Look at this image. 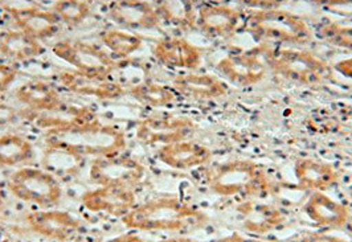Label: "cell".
<instances>
[{
    "label": "cell",
    "instance_id": "obj_1",
    "mask_svg": "<svg viewBox=\"0 0 352 242\" xmlns=\"http://www.w3.org/2000/svg\"><path fill=\"white\" fill-rule=\"evenodd\" d=\"M43 139L48 148L81 159L118 155L127 147L126 134L120 127L100 121L64 130H50L44 133Z\"/></svg>",
    "mask_w": 352,
    "mask_h": 242
},
{
    "label": "cell",
    "instance_id": "obj_2",
    "mask_svg": "<svg viewBox=\"0 0 352 242\" xmlns=\"http://www.w3.org/2000/svg\"><path fill=\"white\" fill-rule=\"evenodd\" d=\"M207 221V214L174 196H164L135 206L122 223L141 232H187Z\"/></svg>",
    "mask_w": 352,
    "mask_h": 242
},
{
    "label": "cell",
    "instance_id": "obj_3",
    "mask_svg": "<svg viewBox=\"0 0 352 242\" xmlns=\"http://www.w3.org/2000/svg\"><path fill=\"white\" fill-rule=\"evenodd\" d=\"M207 184L212 193L220 197L241 196L247 200L265 199L273 188L264 168L247 159L217 164L207 175Z\"/></svg>",
    "mask_w": 352,
    "mask_h": 242
},
{
    "label": "cell",
    "instance_id": "obj_4",
    "mask_svg": "<svg viewBox=\"0 0 352 242\" xmlns=\"http://www.w3.org/2000/svg\"><path fill=\"white\" fill-rule=\"evenodd\" d=\"M245 31L260 44L305 47L313 41V31L303 19L285 11H253L245 21Z\"/></svg>",
    "mask_w": 352,
    "mask_h": 242
},
{
    "label": "cell",
    "instance_id": "obj_5",
    "mask_svg": "<svg viewBox=\"0 0 352 242\" xmlns=\"http://www.w3.org/2000/svg\"><path fill=\"white\" fill-rule=\"evenodd\" d=\"M266 63L274 74L306 87L322 84L331 74V68L323 60L303 50H266Z\"/></svg>",
    "mask_w": 352,
    "mask_h": 242
},
{
    "label": "cell",
    "instance_id": "obj_6",
    "mask_svg": "<svg viewBox=\"0 0 352 242\" xmlns=\"http://www.w3.org/2000/svg\"><path fill=\"white\" fill-rule=\"evenodd\" d=\"M10 193L20 201L38 207L57 206L63 199V187L51 171L21 167L10 175Z\"/></svg>",
    "mask_w": 352,
    "mask_h": 242
},
{
    "label": "cell",
    "instance_id": "obj_7",
    "mask_svg": "<svg viewBox=\"0 0 352 242\" xmlns=\"http://www.w3.org/2000/svg\"><path fill=\"white\" fill-rule=\"evenodd\" d=\"M52 52L76 72L97 78H110L118 68L110 53L87 41L61 40L53 45Z\"/></svg>",
    "mask_w": 352,
    "mask_h": 242
},
{
    "label": "cell",
    "instance_id": "obj_8",
    "mask_svg": "<svg viewBox=\"0 0 352 242\" xmlns=\"http://www.w3.org/2000/svg\"><path fill=\"white\" fill-rule=\"evenodd\" d=\"M146 175V168L140 160L130 156H104L93 159L89 168V179L98 187L111 186L133 190Z\"/></svg>",
    "mask_w": 352,
    "mask_h": 242
},
{
    "label": "cell",
    "instance_id": "obj_9",
    "mask_svg": "<svg viewBox=\"0 0 352 242\" xmlns=\"http://www.w3.org/2000/svg\"><path fill=\"white\" fill-rule=\"evenodd\" d=\"M266 50L267 48H256L248 52L229 54L216 64V70L221 78L234 87L257 85L264 81L269 72Z\"/></svg>",
    "mask_w": 352,
    "mask_h": 242
},
{
    "label": "cell",
    "instance_id": "obj_10",
    "mask_svg": "<svg viewBox=\"0 0 352 242\" xmlns=\"http://www.w3.org/2000/svg\"><path fill=\"white\" fill-rule=\"evenodd\" d=\"M192 120L180 116H153L142 120L137 127V139L144 146H166L192 135Z\"/></svg>",
    "mask_w": 352,
    "mask_h": 242
},
{
    "label": "cell",
    "instance_id": "obj_11",
    "mask_svg": "<svg viewBox=\"0 0 352 242\" xmlns=\"http://www.w3.org/2000/svg\"><path fill=\"white\" fill-rule=\"evenodd\" d=\"M25 223L36 234L51 240L65 242L78 233L82 228L81 221L67 210H36L25 216Z\"/></svg>",
    "mask_w": 352,
    "mask_h": 242
},
{
    "label": "cell",
    "instance_id": "obj_12",
    "mask_svg": "<svg viewBox=\"0 0 352 242\" xmlns=\"http://www.w3.org/2000/svg\"><path fill=\"white\" fill-rule=\"evenodd\" d=\"M241 23V14L224 4H204L197 10L196 27L212 40H228L234 35Z\"/></svg>",
    "mask_w": 352,
    "mask_h": 242
},
{
    "label": "cell",
    "instance_id": "obj_13",
    "mask_svg": "<svg viewBox=\"0 0 352 242\" xmlns=\"http://www.w3.org/2000/svg\"><path fill=\"white\" fill-rule=\"evenodd\" d=\"M82 206L93 213H105L113 217H124L137 206L134 190L122 187L104 186L88 190L81 197Z\"/></svg>",
    "mask_w": 352,
    "mask_h": 242
},
{
    "label": "cell",
    "instance_id": "obj_14",
    "mask_svg": "<svg viewBox=\"0 0 352 242\" xmlns=\"http://www.w3.org/2000/svg\"><path fill=\"white\" fill-rule=\"evenodd\" d=\"M61 87L73 94L81 97H91L101 101H113L122 98L127 90L121 84L111 81L110 78H97L73 72H61L58 74Z\"/></svg>",
    "mask_w": 352,
    "mask_h": 242
},
{
    "label": "cell",
    "instance_id": "obj_15",
    "mask_svg": "<svg viewBox=\"0 0 352 242\" xmlns=\"http://www.w3.org/2000/svg\"><path fill=\"white\" fill-rule=\"evenodd\" d=\"M107 18L114 24L131 31H153L160 25L154 4L144 0H127L111 3Z\"/></svg>",
    "mask_w": 352,
    "mask_h": 242
},
{
    "label": "cell",
    "instance_id": "obj_16",
    "mask_svg": "<svg viewBox=\"0 0 352 242\" xmlns=\"http://www.w3.org/2000/svg\"><path fill=\"white\" fill-rule=\"evenodd\" d=\"M153 56L170 69L196 70L203 61L201 51L183 37H166L153 47Z\"/></svg>",
    "mask_w": 352,
    "mask_h": 242
},
{
    "label": "cell",
    "instance_id": "obj_17",
    "mask_svg": "<svg viewBox=\"0 0 352 242\" xmlns=\"http://www.w3.org/2000/svg\"><path fill=\"white\" fill-rule=\"evenodd\" d=\"M239 223L248 233L264 236L285 223L281 210L273 204H267L258 199H250L236 208Z\"/></svg>",
    "mask_w": 352,
    "mask_h": 242
},
{
    "label": "cell",
    "instance_id": "obj_18",
    "mask_svg": "<svg viewBox=\"0 0 352 242\" xmlns=\"http://www.w3.org/2000/svg\"><path fill=\"white\" fill-rule=\"evenodd\" d=\"M31 121L35 123L37 129L45 133L50 130H64L91 123L98 121V117L88 106L68 104L63 101L51 110L32 113Z\"/></svg>",
    "mask_w": 352,
    "mask_h": 242
},
{
    "label": "cell",
    "instance_id": "obj_19",
    "mask_svg": "<svg viewBox=\"0 0 352 242\" xmlns=\"http://www.w3.org/2000/svg\"><path fill=\"white\" fill-rule=\"evenodd\" d=\"M157 157L173 170L190 171L210 163L212 151L204 144L186 139L159 147Z\"/></svg>",
    "mask_w": 352,
    "mask_h": 242
},
{
    "label": "cell",
    "instance_id": "obj_20",
    "mask_svg": "<svg viewBox=\"0 0 352 242\" xmlns=\"http://www.w3.org/2000/svg\"><path fill=\"white\" fill-rule=\"evenodd\" d=\"M7 12L19 31L38 41H44L57 35L61 28V21L52 11L40 10L36 7H11L7 8Z\"/></svg>",
    "mask_w": 352,
    "mask_h": 242
},
{
    "label": "cell",
    "instance_id": "obj_21",
    "mask_svg": "<svg viewBox=\"0 0 352 242\" xmlns=\"http://www.w3.org/2000/svg\"><path fill=\"white\" fill-rule=\"evenodd\" d=\"M173 89L177 94L199 102L219 100L228 91L221 78L207 73L179 74L173 81Z\"/></svg>",
    "mask_w": 352,
    "mask_h": 242
},
{
    "label": "cell",
    "instance_id": "obj_22",
    "mask_svg": "<svg viewBox=\"0 0 352 242\" xmlns=\"http://www.w3.org/2000/svg\"><path fill=\"white\" fill-rule=\"evenodd\" d=\"M294 176L298 188L307 192H327L339 184V173L326 162L300 159L294 164Z\"/></svg>",
    "mask_w": 352,
    "mask_h": 242
},
{
    "label": "cell",
    "instance_id": "obj_23",
    "mask_svg": "<svg viewBox=\"0 0 352 242\" xmlns=\"http://www.w3.org/2000/svg\"><path fill=\"white\" fill-rule=\"evenodd\" d=\"M306 216L319 226L338 229L350 220V210L324 192H313L303 206Z\"/></svg>",
    "mask_w": 352,
    "mask_h": 242
},
{
    "label": "cell",
    "instance_id": "obj_24",
    "mask_svg": "<svg viewBox=\"0 0 352 242\" xmlns=\"http://www.w3.org/2000/svg\"><path fill=\"white\" fill-rule=\"evenodd\" d=\"M15 98L28 111H47L63 102L60 93L48 82L34 80L24 82L15 90Z\"/></svg>",
    "mask_w": 352,
    "mask_h": 242
},
{
    "label": "cell",
    "instance_id": "obj_25",
    "mask_svg": "<svg viewBox=\"0 0 352 242\" xmlns=\"http://www.w3.org/2000/svg\"><path fill=\"white\" fill-rule=\"evenodd\" d=\"M44 52L41 41L19 30L0 34V53L11 61L27 63Z\"/></svg>",
    "mask_w": 352,
    "mask_h": 242
},
{
    "label": "cell",
    "instance_id": "obj_26",
    "mask_svg": "<svg viewBox=\"0 0 352 242\" xmlns=\"http://www.w3.org/2000/svg\"><path fill=\"white\" fill-rule=\"evenodd\" d=\"M154 7L160 21L171 27L184 31L196 27L197 10L194 0H155Z\"/></svg>",
    "mask_w": 352,
    "mask_h": 242
},
{
    "label": "cell",
    "instance_id": "obj_27",
    "mask_svg": "<svg viewBox=\"0 0 352 242\" xmlns=\"http://www.w3.org/2000/svg\"><path fill=\"white\" fill-rule=\"evenodd\" d=\"M35 156V148L28 139L19 134L0 135V166L18 167Z\"/></svg>",
    "mask_w": 352,
    "mask_h": 242
},
{
    "label": "cell",
    "instance_id": "obj_28",
    "mask_svg": "<svg viewBox=\"0 0 352 242\" xmlns=\"http://www.w3.org/2000/svg\"><path fill=\"white\" fill-rule=\"evenodd\" d=\"M127 93L140 104L153 109L170 107L176 102V93L173 87H166L157 82L144 81L130 87Z\"/></svg>",
    "mask_w": 352,
    "mask_h": 242
},
{
    "label": "cell",
    "instance_id": "obj_29",
    "mask_svg": "<svg viewBox=\"0 0 352 242\" xmlns=\"http://www.w3.org/2000/svg\"><path fill=\"white\" fill-rule=\"evenodd\" d=\"M100 38L102 45L116 58H127L141 51L143 47L141 36L124 30H107L101 34Z\"/></svg>",
    "mask_w": 352,
    "mask_h": 242
},
{
    "label": "cell",
    "instance_id": "obj_30",
    "mask_svg": "<svg viewBox=\"0 0 352 242\" xmlns=\"http://www.w3.org/2000/svg\"><path fill=\"white\" fill-rule=\"evenodd\" d=\"M51 11L69 28L81 25L91 15L90 4L85 0H56Z\"/></svg>",
    "mask_w": 352,
    "mask_h": 242
},
{
    "label": "cell",
    "instance_id": "obj_31",
    "mask_svg": "<svg viewBox=\"0 0 352 242\" xmlns=\"http://www.w3.org/2000/svg\"><path fill=\"white\" fill-rule=\"evenodd\" d=\"M318 35L331 47L352 52V27L327 23L319 27Z\"/></svg>",
    "mask_w": 352,
    "mask_h": 242
},
{
    "label": "cell",
    "instance_id": "obj_32",
    "mask_svg": "<svg viewBox=\"0 0 352 242\" xmlns=\"http://www.w3.org/2000/svg\"><path fill=\"white\" fill-rule=\"evenodd\" d=\"M239 4L252 8L254 11H267V10H278L289 0H236Z\"/></svg>",
    "mask_w": 352,
    "mask_h": 242
},
{
    "label": "cell",
    "instance_id": "obj_33",
    "mask_svg": "<svg viewBox=\"0 0 352 242\" xmlns=\"http://www.w3.org/2000/svg\"><path fill=\"white\" fill-rule=\"evenodd\" d=\"M18 77V70L14 67L0 63V94L6 93L12 87Z\"/></svg>",
    "mask_w": 352,
    "mask_h": 242
},
{
    "label": "cell",
    "instance_id": "obj_34",
    "mask_svg": "<svg viewBox=\"0 0 352 242\" xmlns=\"http://www.w3.org/2000/svg\"><path fill=\"white\" fill-rule=\"evenodd\" d=\"M20 114L16 109L10 104L0 102V126H7L18 121Z\"/></svg>",
    "mask_w": 352,
    "mask_h": 242
},
{
    "label": "cell",
    "instance_id": "obj_35",
    "mask_svg": "<svg viewBox=\"0 0 352 242\" xmlns=\"http://www.w3.org/2000/svg\"><path fill=\"white\" fill-rule=\"evenodd\" d=\"M298 242H350L344 239L323 233H307Z\"/></svg>",
    "mask_w": 352,
    "mask_h": 242
},
{
    "label": "cell",
    "instance_id": "obj_36",
    "mask_svg": "<svg viewBox=\"0 0 352 242\" xmlns=\"http://www.w3.org/2000/svg\"><path fill=\"white\" fill-rule=\"evenodd\" d=\"M307 3H311L318 7H350L352 6V0H305Z\"/></svg>",
    "mask_w": 352,
    "mask_h": 242
},
{
    "label": "cell",
    "instance_id": "obj_37",
    "mask_svg": "<svg viewBox=\"0 0 352 242\" xmlns=\"http://www.w3.org/2000/svg\"><path fill=\"white\" fill-rule=\"evenodd\" d=\"M334 69L340 73L343 77L352 80V57L347 60H342L335 64Z\"/></svg>",
    "mask_w": 352,
    "mask_h": 242
},
{
    "label": "cell",
    "instance_id": "obj_38",
    "mask_svg": "<svg viewBox=\"0 0 352 242\" xmlns=\"http://www.w3.org/2000/svg\"><path fill=\"white\" fill-rule=\"evenodd\" d=\"M213 242H263L260 241V240H253V239H247V237H244V236H241V234H239V233H232V234H229V236H226V237H221V239H219V240H216V241Z\"/></svg>",
    "mask_w": 352,
    "mask_h": 242
},
{
    "label": "cell",
    "instance_id": "obj_39",
    "mask_svg": "<svg viewBox=\"0 0 352 242\" xmlns=\"http://www.w3.org/2000/svg\"><path fill=\"white\" fill-rule=\"evenodd\" d=\"M106 242H144L142 240L140 236L137 234H131V233H127V234H121V236H117L111 240Z\"/></svg>",
    "mask_w": 352,
    "mask_h": 242
},
{
    "label": "cell",
    "instance_id": "obj_40",
    "mask_svg": "<svg viewBox=\"0 0 352 242\" xmlns=\"http://www.w3.org/2000/svg\"><path fill=\"white\" fill-rule=\"evenodd\" d=\"M159 242H194L190 239H186V237H176V239H168V240H163V241Z\"/></svg>",
    "mask_w": 352,
    "mask_h": 242
},
{
    "label": "cell",
    "instance_id": "obj_41",
    "mask_svg": "<svg viewBox=\"0 0 352 242\" xmlns=\"http://www.w3.org/2000/svg\"><path fill=\"white\" fill-rule=\"evenodd\" d=\"M106 1H109V3L111 4V3H118V1H127V0H106Z\"/></svg>",
    "mask_w": 352,
    "mask_h": 242
},
{
    "label": "cell",
    "instance_id": "obj_42",
    "mask_svg": "<svg viewBox=\"0 0 352 242\" xmlns=\"http://www.w3.org/2000/svg\"><path fill=\"white\" fill-rule=\"evenodd\" d=\"M3 208H4V201H3V199L0 197V212L3 210Z\"/></svg>",
    "mask_w": 352,
    "mask_h": 242
},
{
    "label": "cell",
    "instance_id": "obj_43",
    "mask_svg": "<svg viewBox=\"0 0 352 242\" xmlns=\"http://www.w3.org/2000/svg\"><path fill=\"white\" fill-rule=\"evenodd\" d=\"M32 1H45V0H32Z\"/></svg>",
    "mask_w": 352,
    "mask_h": 242
},
{
    "label": "cell",
    "instance_id": "obj_44",
    "mask_svg": "<svg viewBox=\"0 0 352 242\" xmlns=\"http://www.w3.org/2000/svg\"><path fill=\"white\" fill-rule=\"evenodd\" d=\"M206 1H211V0H206Z\"/></svg>",
    "mask_w": 352,
    "mask_h": 242
},
{
    "label": "cell",
    "instance_id": "obj_45",
    "mask_svg": "<svg viewBox=\"0 0 352 242\" xmlns=\"http://www.w3.org/2000/svg\"><path fill=\"white\" fill-rule=\"evenodd\" d=\"M351 197H352V190H351Z\"/></svg>",
    "mask_w": 352,
    "mask_h": 242
}]
</instances>
